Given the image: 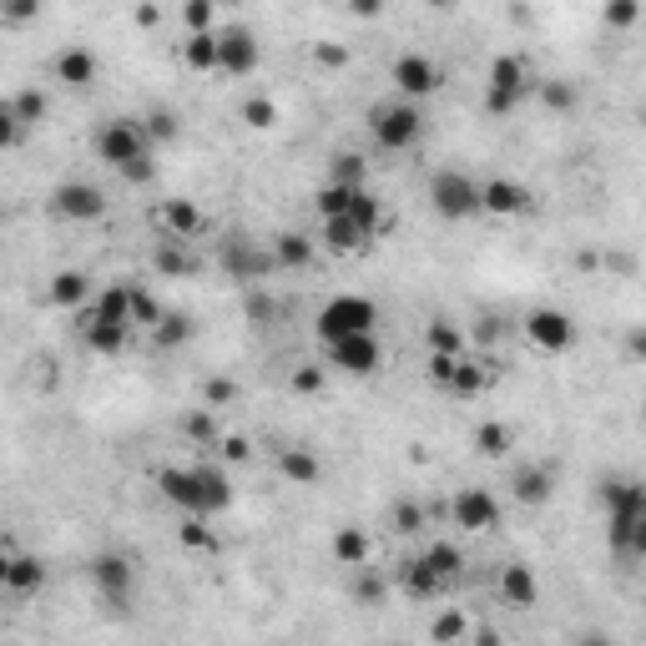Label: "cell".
<instances>
[{"mask_svg":"<svg viewBox=\"0 0 646 646\" xmlns=\"http://www.w3.org/2000/svg\"><path fill=\"white\" fill-rule=\"evenodd\" d=\"M278 475H283V485L308 490L324 480V460H318L308 445H283L278 449Z\"/></svg>","mask_w":646,"mask_h":646,"instance_id":"cell-25","label":"cell"},{"mask_svg":"<svg viewBox=\"0 0 646 646\" xmlns=\"http://www.w3.org/2000/svg\"><path fill=\"white\" fill-rule=\"evenodd\" d=\"M601 21H607L611 31H632L636 21H642V5H636V0H607Z\"/></svg>","mask_w":646,"mask_h":646,"instance_id":"cell-48","label":"cell"},{"mask_svg":"<svg viewBox=\"0 0 646 646\" xmlns=\"http://www.w3.org/2000/svg\"><path fill=\"white\" fill-rule=\"evenodd\" d=\"M238 121H243V127H252V132H273L278 102H273V96H243V102H238Z\"/></svg>","mask_w":646,"mask_h":646,"instance_id":"cell-41","label":"cell"},{"mask_svg":"<svg viewBox=\"0 0 646 646\" xmlns=\"http://www.w3.org/2000/svg\"><path fill=\"white\" fill-rule=\"evenodd\" d=\"M289 384H293V395H324V384H329V369H324V364H298Z\"/></svg>","mask_w":646,"mask_h":646,"instance_id":"cell-47","label":"cell"},{"mask_svg":"<svg viewBox=\"0 0 646 646\" xmlns=\"http://www.w3.org/2000/svg\"><path fill=\"white\" fill-rule=\"evenodd\" d=\"M318 243H324V252H333V258H359V252L374 248V238L349 218V212H343V218H329L324 233H318Z\"/></svg>","mask_w":646,"mask_h":646,"instance_id":"cell-21","label":"cell"},{"mask_svg":"<svg viewBox=\"0 0 646 646\" xmlns=\"http://www.w3.org/2000/svg\"><path fill=\"white\" fill-rule=\"evenodd\" d=\"M475 449L485 455V460H505L510 455V445H515V430L505 420H485V424H475Z\"/></svg>","mask_w":646,"mask_h":646,"instance_id":"cell-37","label":"cell"},{"mask_svg":"<svg viewBox=\"0 0 646 646\" xmlns=\"http://www.w3.org/2000/svg\"><path fill=\"white\" fill-rule=\"evenodd\" d=\"M389 586H395V576H379L374 566H359V571H354V586H349V596H354L359 607L379 611L384 601H389Z\"/></svg>","mask_w":646,"mask_h":646,"instance_id":"cell-35","label":"cell"},{"mask_svg":"<svg viewBox=\"0 0 646 646\" xmlns=\"http://www.w3.org/2000/svg\"><path fill=\"white\" fill-rule=\"evenodd\" d=\"M86 580H92L96 601L106 607V616H132L137 611V566L132 555L121 551H96L86 561Z\"/></svg>","mask_w":646,"mask_h":646,"instance_id":"cell-6","label":"cell"},{"mask_svg":"<svg viewBox=\"0 0 646 646\" xmlns=\"http://www.w3.org/2000/svg\"><path fill=\"white\" fill-rule=\"evenodd\" d=\"M51 304L56 308H71V314H81V308L96 298V289H92V273H81V268H61V273L51 278Z\"/></svg>","mask_w":646,"mask_h":646,"instance_id":"cell-28","label":"cell"},{"mask_svg":"<svg viewBox=\"0 0 646 646\" xmlns=\"http://www.w3.org/2000/svg\"><path fill=\"white\" fill-rule=\"evenodd\" d=\"M238 399V384L233 379H202V404L208 409H223V404H233Z\"/></svg>","mask_w":646,"mask_h":646,"instance_id":"cell-51","label":"cell"},{"mask_svg":"<svg viewBox=\"0 0 646 646\" xmlns=\"http://www.w3.org/2000/svg\"><path fill=\"white\" fill-rule=\"evenodd\" d=\"M183 439L187 445H223V430H218V420H212V409L198 404L183 414Z\"/></svg>","mask_w":646,"mask_h":646,"instance_id":"cell-40","label":"cell"},{"mask_svg":"<svg viewBox=\"0 0 646 646\" xmlns=\"http://www.w3.org/2000/svg\"><path fill=\"white\" fill-rule=\"evenodd\" d=\"M183 26H187V36L218 31V26H212V5H208V0H187V5H183Z\"/></svg>","mask_w":646,"mask_h":646,"instance_id":"cell-50","label":"cell"},{"mask_svg":"<svg viewBox=\"0 0 646 646\" xmlns=\"http://www.w3.org/2000/svg\"><path fill=\"white\" fill-rule=\"evenodd\" d=\"M314 333L324 349L339 339H354V333H379V304H374L369 293H339V298H329V304L318 308Z\"/></svg>","mask_w":646,"mask_h":646,"instance_id":"cell-8","label":"cell"},{"mask_svg":"<svg viewBox=\"0 0 646 646\" xmlns=\"http://www.w3.org/2000/svg\"><path fill=\"white\" fill-rule=\"evenodd\" d=\"M571 646H616V636L601 632V626H586V632L571 636Z\"/></svg>","mask_w":646,"mask_h":646,"instance_id":"cell-55","label":"cell"},{"mask_svg":"<svg viewBox=\"0 0 646 646\" xmlns=\"http://www.w3.org/2000/svg\"><path fill=\"white\" fill-rule=\"evenodd\" d=\"M364 121H369V137L384 146V152H414V146L424 142V127H430L424 106L399 96V92L379 96V102L364 111Z\"/></svg>","mask_w":646,"mask_h":646,"instance_id":"cell-5","label":"cell"},{"mask_svg":"<svg viewBox=\"0 0 646 646\" xmlns=\"http://www.w3.org/2000/svg\"><path fill=\"white\" fill-rule=\"evenodd\" d=\"M642 424H646V399H642Z\"/></svg>","mask_w":646,"mask_h":646,"instance_id":"cell-60","label":"cell"},{"mask_svg":"<svg viewBox=\"0 0 646 646\" xmlns=\"http://www.w3.org/2000/svg\"><path fill=\"white\" fill-rule=\"evenodd\" d=\"M0 580H5V591L11 596H36L40 586H46V566H40V555H26V551H15L5 555V566H0Z\"/></svg>","mask_w":646,"mask_h":646,"instance_id":"cell-26","label":"cell"},{"mask_svg":"<svg viewBox=\"0 0 646 646\" xmlns=\"http://www.w3.org/2000/svg\"><path fill=\"white\" fill-rule=\"evenodd\" d=\"M536 86H541V77H536V67H530V56L501 51L495 61H490V71H485V96H480V111L495 117V121L515 117V111L536 96Z\"/></svg>","mask_w":646,"mask_h":646,"instance_id":"cell-4","label":"cell"},{"mask_svg":"<svg viewBox=\"0 0 646 646\" xmlns=\"http://www.w3.org/2000/svg\"><path fill=\"white\" fill-rule=\"evenodd\" d=\"M162 233L177 243H192L208 233V218H202V208L192 198H167L162 202Z\"/></svg>","mask_w":646,"mask_h":646,"instance_id":"cell-22","label":"cell"},{"mask_svg":"<svg viewBox=\"0 0 646 646\" xmlns=\"http://www.w3.org/2000/svg\"><path fill=\"white\" fill-rule=\"evenodd\" d=\"M314 252H318V243L308 238V233H298V227H289V233H278V238H273L278 273H304V268L314 263Z\"/></svg>","mask_w":646,"mask_h":646,"instance_id":"cell-29","label":"cell"},{"mask_svg":"<svg viewBox=\"0 0 646 646\" xmlns=\"http://www.w3.org/2000/svg\"><path fill=\"white\" fill-rule=\"evenodd\" d=\"M157 490L172 510H183V520H223L238 505V485L218 460H192V465H162Z\"/></svg>","mask_w":646,"mask_h":646,"instance_id":"cell-1","label":"cell"},{"mask_svg":"<svg viewBox=\"0 0 646 646\" xmlns=\"http://www.w3.org/2000/svg\"><path fill=\"white\" fill-rule=\"evenodd\" d=\"M424 343H430V354H439V359H465L470 354V343H465V333H460L455 318H430V324H424Z\"/></svg>","mask_w":646,"mask_h":646,"instance_id":"cell-31","label":"cell"},{"mask_svg":"<svg viewBox=\"0 0 646 646\" xmlns=\"http://www.w3.org/2000/svg\"><path fill=\"white\" fill-rule=\"evenodd\" d=\"M96 71H102V61H96V51L92 46H61V51H56V61H51V77L61 81V86H67V92H86V86H92L96 81Z\"/></svg>","mask_w":646,"mask_h":646,"instance_id":"cell-19","label":"cell"},{"mask_svg":"<svg viewBox=\"0 0 646 646\" xmlns=\"http://www.w3.org/2000/svg\"><path fill=\"white\" fill-rule=\"evenodd\" d=\"M601 515H607V551L626 566L646 561V480H601Z\"/></svg>","mask_w":646,"mask_h":646,"instance_id":"cell-2","label":"cell"},{"mask_svg":"<svg viewBox=\"0 0 646 646\" xmlns=\"http://www.w3.org/2000/svg\"><path fill=\"white\" fill-rule=\"evenodd\" d=\"M395 586L404 591V601H414V607H430V601H445V596H449V586L435 576V571H430L424 555H404V561H399Z\"/></svg>","mask_w":646,"mask_h":646,"instance_id":"cell-17","label":"cell"},{"mask_svg":"<svg viewBox=\"0 0 646 646\" xmlns=\"http://www.w3.org/2000/svg\"><path fill=\"white\" fill-rule=\"evenodd\" d=\"M626 359H632V364H646V324L626 329Z\"/></svg>","mask_w":646,"mask_h":646,"instance_id":"cell-54","label":"cell"},{"mask_svg":"<svg viewBox=\"0 0 646 646\" xmlns=\"http://www.w3.org/2000/svg\"><path fill=\"white\" fill-rule=\"evenodd\" d=\"M40 5H5V21H31Z\"/></svg>","mask_w":646,"mask_h":646,"instance_id":"cell-59","label":"cell"},{"mask_svg":"<svg viewBox=\"0 0 646 646\" xmlns=\"http://www.w3.org/2000/svg\"><path fill=\"white\" fill-rule=\"evenodd\" d=\"M92 146H96V157L117 172L121 183L146 187L152 177H157V162H152L157 142H152V132H146L142 117H106L102 127L92 132Z\"/></svg>","mask_w":646,"mask_h":646,"instance_id":"cell-3","label":"cell"},{"mask_svg":"<svg viewBox=\"0 0 646 646\" xmlns=\"http://www.w3.org/2000/svg\"><path fill=\"white\" fill-rule=\"evenodd\" d=\"M389 81H395V92L409 96V102H424V96H435L445 86V71H439L435 56L424 51H399L395 67H389Z\"/></svg>","mask_w":646,"mask_h":646,"instance_id":"cell-14","label":"cell"},{"mask_svg":"<svg viewBox=\"0 0 646 646\" xmlns=\"http://www.w3.org/2000/svg\"><path fill=\"white\" fill-rule=\"evenodd\" d=\"M642 607H646V591H642Z\"/></svg>","mask_w":646,"mask_h":646,"instance_id":"cell-61","label":"cell"},{"mask_svg":"<svg viewBox=\"0 0 646 646\" xmlns=\"http://www.w3.org/2000/svg\"><path fill=\"white\" fill-rule=\"evenodd\" d=\"M0 111H5V117H15L31 132V127H40V121H46V111H51V96L40 92V86H21V92H11L5 102H0Z\"/></svg>","mask_w":646,"mask_h":646,"instance_id":"cell-30","label":"cell"},{"mask_svg":"<svg viewBox=\"0 0 646 646\" xmlns=\"http://www.w3.org/2000/svg\"><path fill=\"white\" fill-rule=\"evenodd\" d=\"M485 212L490 218H520V212H530V202H536V192H530L526 183H515V177H485Z\"/></svg>","mask_w":646,"mask_h":646,"instance_id":"cell-20","label":"cell"},{"mask_svg":"<svg viewBox=\"0 0 646 646\" xmlns=\"http://www.w3.org/2000/svg\"><path fill=\"white\" fill-rule=\"evenodd\" d=\"M449 520H455L465 536H490V530L505 526V505L490 485H460L449 495Z\"/></svg>","mask_w":646,"mask_h":646,"instance_id":"cell-9","label":"cell"},{"mask_svg":"<svg viewBox=\"0 0 646 646\" xmlns=\"http://www.w3.org/2000/svg\"><path fill=\"white\" fill-rule=\"evenodd\" d=\"M137 26H157V21H162V11H157V5H137Z\"/></svg>","mask_w":646,"mask_h":646,"instance_id":"cell-58","label":"cell"},{"mask_svg":"<svg viewBox=\"0 0 646 646\" xmlns=\"http://www.w3.org/2000/svg\"><path fill=\"white\" fill-rule=\"evenodd\" d=\"M324 354H329V369L343 374V379H369V374L384 369L379 333H354V339H339V343H329Z\"/></svg>","mask_w":646,"mask_h":646,"instance_id":"cell-13","label":"cell"},{"mask_svg":"<svg viewBox=\"0 0 646 646\" xmlns=\"http://www.w3.org/2000/svg\"><path fill=\"white\" fill-rule=\"evenodd\" d=\"M162 318H167V308H162L157 298L146 293V283H132V324H137V329L152 333V329L162 324Z\"/></svg>","mask_w":646,"mask_h":646,"instance_id":"cell-44","label":"cell"},{"mask_svg":"<svg viewBox=\"0 0 646 646\" xmlns=\"http://www.w3.org/2000/svg\"><path fill=\"white\" fill-rule=\"evenodd\" d=\"M424 561H430V571H435L439 580H445L449 591H455V586H460L465 580V551L455 541H435V545H424Z\"/></svg>","mask_w":646,"mask_h":646,"instance_id":"cell-32","label":"cell"},{"mask_svg":"<svg viewBox=\"0 0 646 646\" xmlns=\"http://www.w3.org/2000/svg\"><path fill=\"white\" fill-rule=\"evenodd\" d=\"M183 67L198 71V77H218V31H202V36L183 40Z\"/></svg>","mask_w":646,"mask_h":646,"instance_id":"cell-34","label":"cell"},{"mask_svg":"<svg viewBox=\"0 0 646 646\" xmlns=\"http://www.w3.org/2000/svg\"><path fill=\"white\" fill-rule=\"evenodd\" d=\"M536 96H541L551 111H576V102H580L571 81H541V86H536Z\"/></svg>","mask_w":646,"mask_h":646,"instance_id":"cell-46","label":"cell"},{"mask_svg":"<svg viewBox=\"0 0 646 646\" xmlns=\"http://www.w3.org/2000/svg\"><path fill=\"white\" fill-rule=\"evenodd\" d=\"M424 198H430L435 218H445V223H465V218H480V212H485V187L465 167H435Z\"/></svg>","mask_w":646,"mask_h":646,"instance_id":"cell-7","label":"cell"},{"mask_svg":"<svg viewBox=\"0 0 646 646\" xmlns=\"http://www.w3.org/2000/svg\"><path fill=\"white\" fill-rule=\"evenodd\" d=\"M329 183L364 192V187H369V162L359 157V152H333V162H329Z\"/></svg>","mask_w":646,"mask_h":646,"instance_id":"cell-38","label":"cell"},{"mask_svg":"<svg viewBox=\"0 0 646 646\" xmlns=\"http://www.w3.org/2000/svg\"><path fill=\"white\" fill-rule=\"evenodd\" d=\"M495 596H501L510 611H536L541 607V576H536V566L505 561L501 576H495Z\"/></svg>","mask_w":646,"mask_h":646,"instance_id":"cell-16","label":"cell"},{"mask_svg":"<svg viewBox=\"0 0 646 646\" xmlns=\"http://www.w3.org/2000/svg\"><path fill=\"white\" fill-rule=\"evenodd\" d=\"M152 268H157L162 278H187V273H198V258L187 252V243L167 238V243H157V252H152Z\"/></svg>","mask_w":646,"mask_h":646,"instance_id":"cell-36","label":"cell"},{"mask_svg":"<svg viewBox=\"0 0 646 646\" xmlns=\"http://www.w3.org/2000/svg\"><path fill=\"white\" fill-rule=\"evenodd\" d=\"M424 526H430V510H424L420 501H395L389 505V530H395V536H420Z\"/></svg>","mask_w":646,"mask_h":646,"instance_id":"cell-43","label":"cell"},{"mask_svg":"<svg viewBox=\"0 0 646 646\" xmlns=\"http://www.w3.org/2000/svg\"><path fill=\"white\" fill-rule=\"evenodd\" d=\"M510 495L526 505V510H541V505L555 495V470L551 465H520V470L510 475Z\"/></svg>","mask_w":646,"mask_h":646,"instance_id":"cell-23","label":"cell"},{"mask_svg":"<svg viewBox=\"0 0 646 646\" xmlns=\"http://www.w3.org/2000/svg\"><path fill=\"white\" fill-rule=\"evenodd\" d=\"M580 339L576 318L566 314V308H530L526 314V343L536 349V354H571Z\"/></svg>","mask_w":646,"mask_h":646,"instance_id":"cell-10","label":"cell"},{"mask_svg":"<svg viewBox=\"0 0 646 646\" xmlns=\"http://www.w3.org/2000/svg\"><path fill=\"white\" fill-rule=\"evenodd\" d=\"M218 263H223V273L233 278V283H252V289L278 273L273 243H248V238H227L223 252H218Z\"/></svg>","mask_w":646,"mask_h":646,"instance_id":"cell-12","label":"cell"},{"mask_svg":"<svg viewBox=\"0 0 646 646\" xmlns=\"http://www.w3.org/2000/svg\"><path fill=\"white\" fill-rule=\"evenodd\" d=\"M349 218H354V223L364 227V233H369L374 243H379V233H384V202L374 198L369 187H364V192H359V198L349 202Z\"/></svg>","mask_w":646,"mask_h":646,"instance_id":"cell-42","label":"cell"},{"mask_svg":"<svg viewBox=\"0 0 646 646\" xmlns=\"http://www.w3.org/2000/svg\"><path fill=\"white\" fill-rule=\"evenodd\" d=\"M218 449H223L227 465H248L252 460V439L248 435H223V445H218Z\"/></svg>","mask_w":646,"mask_h":646,"instance_id":"cell-52","label":"cell"},{"mask_svg":"<svg viewBox=\"0 0 646 646\" xmlns=\"http://www.w3.org/2000/svg\"><path fill=\"white\" fill-rule=\"evenodd\" d=\"M470 632H475V626H470V616H465L460 607H439L435 621H430V642L435 646H465Z\"/></svg>","mask_w":646,"mask_h":646,"instance_id":"cell-33","label":"cell"},{"mask_svg":"<svg viewBox=\"0 0 646 646\" xmlns=\"http://www.w3.org/2000/svg\"><path fill=\"white\" fill-rule=\"evenodd\" d=\"M146 132H152V142H172V137H177V132H183V121H177V111H162V106H157V111H146Z\"/></svg>","mask_w":646,"mask_h":646,"instance_id":"cell-49","label":"cell"},{"mask_svg":"<svg viewBox=\"0 0 646 646\" xmlns=\"http://www.w3.org/2000/svg\"><path fill=\"white\" fill-rule=\"evenodd\" d=\"M465 646H505V636L495 632V626H475V632H470V642Z\"/></svg>","mask_w":646,"mask_h":646,"instance_id":"cell-57","label":"cell"},{"mask_svg":"<svg viewBox=\"0 0 646 646\" xmlns=\"http://www.w3.org/2000/svg\"><path fill=\"white\" fill-rule=\"evenodd\" d=\"M51 212L61 218V223H96V218L106 212V192L96 183H81V177L56 183L51 187Z\"/></svg>","mask_w":646,"mask_h":646,"instance_id":"cell-15","label":"cell"},{"mask_svg":"<svg viewBox=\"0 0 646 646\" xmlns=\"http://www.w3.org/2000/svg\"><path fill=\"white\" fill-rule=\"evenodd\" d=\"M263 61V46L252 36V26H218V77H233V81H248Z\"/></svg>","mask_w":646,"mask_h":646,"instance_id":"cell-11","label":"cell"},{"mask_svg":"<svg viewBox=\"0 0 646 646\" xmlns=\"http://www.w3.org/2000/svg\"><path fill=\"white\" fill-rule=\"evenodd\" d=\"M177 541H183L187 551L212 555L218 551V530H212V520H183V526H177Z\"/></svg>","mask_w":646,"mask_h":646,"instance_id":"cell-45","label":"cell"},{"mask_svg":"<svg viewBox=\"0 0 646 646\" xmlns=\"http://www.w3.org/2000/svg\"><path fill=\"white\" fill-rule=\"evenodd\" d=\"M273 314H278L273 298H263V293H248V318H258V324H263V318H273Z\"/></svg>","mask_w":646,"mask_h":646,"instance_id":"cell-56","label":"cell"},{"mask_svg":"<svg viewBox=\"0 0 646 646\" xmlns=\"http://www.w3.org/2000/svg\"><path fill=\"white\" fill-rule=\"evenodd\" d=\"M192 333H198L192 314H183V308H167V318H162L157 329H152V343H157V349H183Z\"/></svg>","mask_w":646,"mask_h":646,"instance_id":"cell-39","label":"cell"},{"mask_svg":"<svg viewBox=\"0 0 646 646\" xmlns=\"http://www.w3.org/2000/svg\"><path fill=\"white\" fill-rule=\"evenodd\" d=\"M490 384H495V364H490V359L465 354L460 364H455V374H449V389H445V395H455V399H480Z\"/></svg>","mask_w":646,"mask_h":646,"instance_id":"cell-27","label":"cell"},{"mask_svg":"<svg viewBox=\"0 0 646 646\" xmlns=\"http://www.w3.org/2000/svg\"><path fill=\"white\" fill-rule=\"evenodd\" d=\"M329 555H333V566H343V571H359V566H369V555H374V541H369V530L364 526H339L329 536Z\"/></svg>","mask_w":646,"mask_h":646,"instance_id":"cell-24","label":"cell"},{"mask_svg":"<svg viewBox=\"0 0 646 646\" xmlns=\"http://www.w3.org/2000/svg\"><path fill=\"white\" fill-rule=\"evenodd\" d=\"M81 343H86V349H92L96 359H117L121 349H127V343H132V324H111V318H96L92 314V304L81 308Z\"/></svg>","mask_w":646,"mask_h":646,"instance_id":"cell-18","label":"cell"},{"mask_svg":"<svg viewBox=\"0 0 646 646\" xmlns=\"http://www.w3.org/2000/svg\"><path fill=\"white\" fill-rule=\"evenodd\" d=\"M314 61H318V67H329V71H339V67H349V51H343V46H333V40H318Z\"/></svg>","mask_w":646,"mask_h":646,"instance_id":"cell-53","label":"cell"}]
</instances>
